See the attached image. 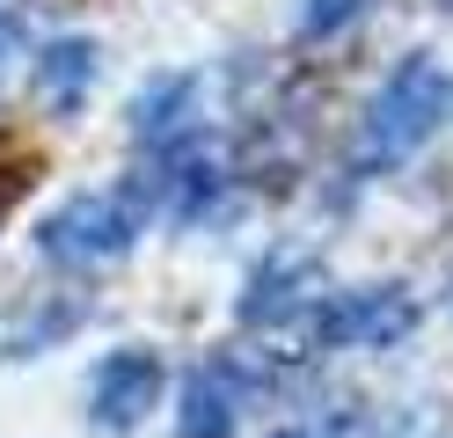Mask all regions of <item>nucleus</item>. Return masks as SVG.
I'll use <instances>...</instances> for the list:
<instances>
[{"instance_id":"obj_1","label":"nucleus","mask_w":453,"mask_h":438,"mask_svg":"<svg viewBox=\"0 0 453 438\" xmlns=\"http://www.w3.org/2000/svg\"><path fill=\"white\" fill-rule=\"evenodd\" d=\"M453 103V81L439 73V58H403L388 73V88L365 103V125H358V146H351V168L380 175V168H403L424 139L439 132V117Z\"/></svg>"},{"instance_id":"obj_6","label":"nucleus","mask_w":453,"mask_h":438,"mask_svg":"<svg viewBox=\"0 0 453 438\" xmlns=\"http://www.w3.org/2000/svg\"><path fill=\"white\" fill-rule=\"evenodd\" d=\"M88 88H96V44L88 37H59V44L37 51V96L51 110H81Z\"/></svg>"},{"instance_id":"obj_9","label":"nucleus","mask_w":453,"mask_h":438,"mask_svg":"<svg viewBox=\"0 0 453 438\" xmlns=\"http://www.w3.org/2000/svg\"><path fill=\"white\" fill-rule=\"evenodd\" d=\"M30 183H37V154H30L22 139H8V132H0V219L15 212V197L30 190Z\"/></svg>"},{"instance_id":"obj_12","label":"nucleus","mask_w":453,"mask_h":438,"mask_svg":"<svg viewBox=\"0 0 453 438\" xmlns=\"http://www.w3.org/2000/svg\"><path fill=\"white\" fill-rule=\"evenodd\" d=\"M278 438H315V431H278Z\"/></svg>"},{"instance_id":"obj_10","label":"nucleus","mask_w":453,"mask_h":438,"mask_svg":"<svg viewBox=\"0 0 453 438\" xmlns=\"http://www.w3.org/2000/svg\"><path fill=\"white\" fill-rule=\"evenodd\" d=\"M365 15V0H300V37L315 44V37H336L344 22Z\"/></svg>"},{"instance_id":"obj_3","label":"nucleus","mask_w":453,"mask_h":438,"mask_svg":"<svg viewBox=\"0 0 453 438\" xmlns=\"http://www.w3.org/2000/svg\"><path fill=\"white\" fill-rule=\"evenodd\" d=\"M417 329V300L403 285H365V292H336L322 307V343L336 350H395Z\"/></svg>"},{"instance_id":"obj_2","label":"nucleus","mask_w":453,"mask_h":438,"mask_svg":"<svg viewBox=\"0 0 453 438\" xmlns=\"http://www.w3.org/2000/svg\"><path fill=\"white\" fill-rule=\"evenodd\" d=\"M139 212L147 204L125 197V190H88V197H66L59 212L37 227V249L51 263H110L139 242Z\"/></svg>"},{"instance_id":"obj_8","label":"nucleus","mask_w":453,"mask_h":438,"mask_svg":"<svg viewBox=\"0 0 453 438\" xmlns=\"http://www.w3.org/2000/svg\"><path fill=\"white\" fill-rule=\"evenodd\" d=\"M183 110H190V81H183V73L154 81L147 96H139V110H132V139H139V146L176 139V132H183Z\"/></svg>"},{"instance_id":"obj_5","label":"nucleus","mask_w":453,"mask_h":438,"mask_svg":"<svg viewBox=\"0 0 453 438\" xmlns=\"http://www.w3.org/2000/svg\"><path fill=\"white\" fill-rule=\"evenodd\" d=\"M234 380H226V365H205V373H190L183 380V409H176V438H226L234 431Z\"/></svg>"},{"instance_id":"obj_11","label":"nucleus","mask_w":453,"mask_h":438,"mask_svg":"<svg viewBox=\"0 0 453 438\" xmlns=\"http://www.w3.org/2000/svg\"><path fill=\"white\" fill-rule=\"evenodd\" d=\"M15 44H22V22H15V15H0V66L15 58Z\"/></svg>"},{"instance_id":"obj_4","label":"nucleus","mask_w":453,"mask_h":438,"mask_svg":"<svg viewBox=\"0 0 453 438\" xmlns=\"http://www.w3.org/2000/svg\"><path fill=\"white\" fill-rule=\"evenodd\" d=\"M161 402V358L154 350H118V358H103L96 365V388H88V409H96V424L103 431H132L147 409Z\"/></svg>"},{"instance_id":"obj_7","label":"nucleus","mask_w":453,"mask_h":438,"mask_svg":"<svg viewBox=\"0 0 453 438\" xmlns=\"http://www.w3.org/2000/svg\"><path fill=\"white\" fill-rule=\"evenodd\" d=\"M307 278H315V271H307L300 256H271L264 271H257V285H249V300H242V321H257V329H264V321H278V314H300L307 307V292H300Z\"/></svg>"}]
</instances>
